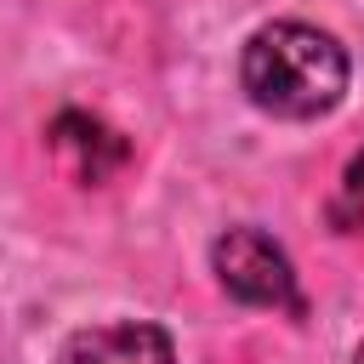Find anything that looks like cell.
I'll list each match as a JSON object with an SVG mask.
<instances>
[{"instance_id": "7a4b0ae2", "label": "cell", "mask_w": 364, "mask_h": 364, "mask_svg": "<svg viewBox=\"0 0 364 364\" xmlns=\"http://www.w3.org/2000/svg\"><path fill=\"white\" fill-rule=\"evenodd\" d=\"M210 273L216 284L245 301V307H273V313H301V290H296V267L284 256V245L262 228H228L210 245Z\"/></svg>"}, {"instance_id": "8992f818", "label": "cell", "mask_w": 364, "mask_h": 364, "mask_svg": "<svg viewBox=\"0 0 364 364\" xmlns=\"http://www.w3.org/2000/svg\"><path fill=\"white\" fill-rule=\"evenodd\" d=\"M353 364H364V341H358V353H353Z\"/></svg>"}, {"instance_id": "277c9868", "label": "cell", "mask_w": 364, "mask_h": 364, "mask_svg": "<svg viewBox=\"0 0 364 364\" xmlns=\"http://www.w3.org/2000/svg\"><path fill=\"white\" fill-rule=\"evenodd\" d=\"M51 154L68 165L74 182H102L108 171H119V165L131 159L125 136L108 131V125L91 119V114H80V108H68V114L51 119Z\"/></svg>"}, {"instance_id": "5b68a950", "label": "cell", "mask_w": 364, "mask_h": 364, "mask_svg": "<svg viewBox=\"0 0 364 364\" xmlns=\"http://www.w3.org/2000/svg\"><path fill=\"white\" fill-rule=\"evenodd\" d=\"M341 222L364 228V154H353V165L341 176Z\"/></svg>"}, {"instance_id": "3957f363", "label": "cell", "mask_w": 364, "mask_h": 364, "mask_svg": "<svg viewBox=\"0 0 364 364\" xmlns=\"http://www.w3.org/2000/svg\"><path fill=\"white\" fill-rule=\"evenodd\" d=\"M57 364H176V347L159 324L119 318V324H85L57 347Z\"/></svg>"}, {"instance_id": "6da1fadb", "label": "cell", "mask_w": 364, "mask_h": 364, "mask_svg": "<svg viewBox=\"0 0 364 364\" xmlns=\"http://www.w3.org/2000/svg\"><path fill=\"white\" fill-rule=\"evenodd\" d=\"M347 80L353 68H347L341 40L301 17L262 23L239 51V85L250 108L273 119H324L347 97Z\"/></svg>"}]
</instances>
